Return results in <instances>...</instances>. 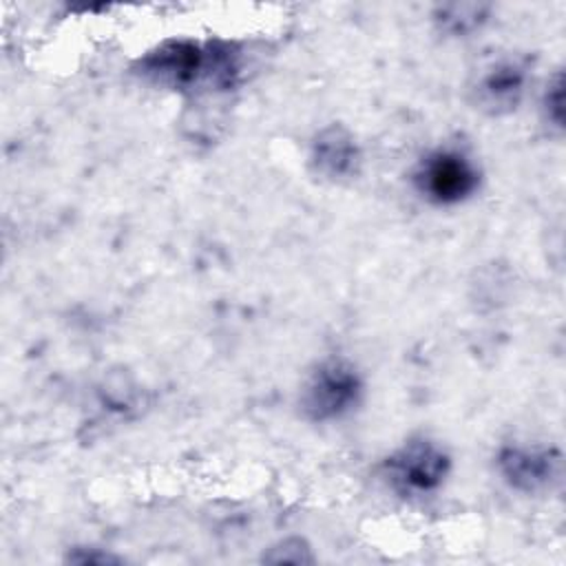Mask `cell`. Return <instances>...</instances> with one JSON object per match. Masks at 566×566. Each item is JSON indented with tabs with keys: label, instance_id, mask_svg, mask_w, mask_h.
Here are the masks:
<instances>
[{
	"label": "cell",
	"instance_id": "3",
	"mask_svg": "<svg viewBox=\"0 0 566 566\" xmlns=\"http://www.w3.org/2000/svg\"><path fill=\"white\" fill-rule=\"evenodd\" d=\"M363 396V378L358 369L343 360H323L305 380L298 407L312 422H332L347 416Z\"/></svg>",
	"mask_w": 566,
	"mask_h": 566
},
{
	"label": "cell",
	"instance_id": "7",
	"mask_svg": "<svg viewBox=\"0 0 566 566\" xmlns=\"http://www.w3.org/2000/svg\"><path fill=\"white\" fill-rule=\"evenodd\" d=\"M310 161L316 175L332 181H340L358 172L360 150L354 135L347 128L332 124L316 133L310 150Z\"/></svg>",
	"mask_w": 566,
	"mask_h": 566
},
{
	"label": "cell",
	"instance_id": "5",
	"mask_svg": "<svg viewBox=\"0 0 566 566\" xmlns=\"http://www.w3.org/2000/svg\"><path fill=\"white\" fill-rule=\"evenodd\" d=\"M502 480L520 493H539L551 489L562 475V455L553 447L509 444L495 460Z\"/></svg>",
	"mask_w": 566,
	"mask_h": 566
},
{
	"label": "cell",
	"instance_id": "4",
	"mask_svg": "<svg viewBox=\"0 0 566 566\" xmlns=\"http://www.w3.org/2000/svg\"><path fill=\"white\" fill-rule=\"evenodd\" d=\"M451 471L449 453L429 438H411L382 464L387 484L402 497L433 495Z\"/></svg>",
	"mask_w": 566,
	"mask_h": 566
},
{
	"label": "cell",
	"instance_id": "2",
	"mask_svg": "<svg viewBox=\"0 0 566 566\" xmlns=\"http://www.w3.org/2000/svg\"><path fill=\"white\" fill-rule=\"evenodd\" d=\"M480 168L464 150L444 146L427 153L413 168L411 181L433 206H458L480 188Z\"/></svg>",
	"mask_w": 566,
	"mask_h": 566
},
{
	"label": "cell",
	"instance_id": "6",
	"mask_svg": "<svg viewBox=\"0 0 566 566\" xmlns=\"http://www.w3.org/2000/svg\"><path fill=\"white\" fill-rule=\"evenodd\" d=\"M528 69L515 57H504L493 62L480 77L473 88V97L480 111L489 115L513 113L526 91Z\"/></svg>",
	"mask_w": 566,
	"mask_h": 566
},
{
	"label": "cell",
	"instance_id": "8",
	"mask_svg": "<svg viewBox=\"0 0 566 566\" xmlns=\"http://www.w3.org/2000/svg\"><path fill=\"white\" fill-rule=\"evenodd\" d=\"M564 84H562V75L557 73L555 80L546 86L544 93V115L546 122L562 128V117H564Z\"/></svg>",
	"mask_w": 566,
	"mask_h": 566
},
{
	"label": "cell",
	"instance_id": "1",
	"mask_svg": "<svg viewBox=\"0 0 566 566\" xmlns=\"http://www.w3.org/2000/svg\"><path fill=\"white\" fill-rule=\"evenodd\" d=\"M139 73L166 88H230L239 64L228 46H201L188 40L164 42L139 60Z\"/></svg>",
	"mask_w": 566,
	"mask_h": 566
}]
</instances>
